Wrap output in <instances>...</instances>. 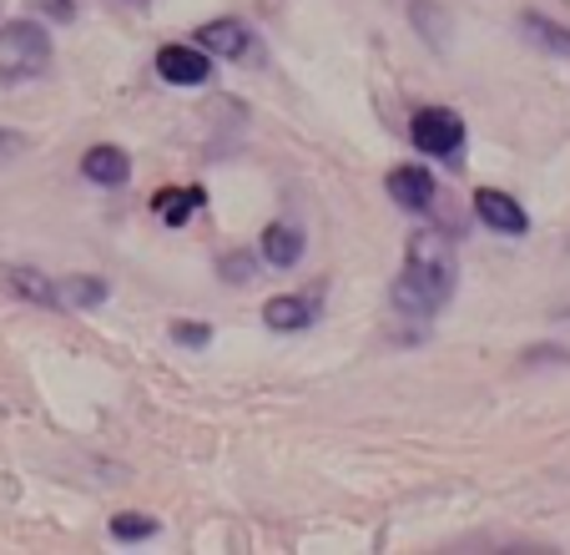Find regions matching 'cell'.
I'll list each match as a JSON object with an SVG mask.
<instances>
[{
  "mask_svg": "<svg viewBox=\"0 0 570 555\" xmlns=\"http://www.w3.org/2000/svg\"><path fill=\"white\" fill-rule=\"evenodd\" d=\"M474 213H480V223L490 233H505V237H520L530 227V213L510 193H500V187H480L474 193Z\"/></svg>",
  "mask_w": 570,
  "mask_h": 555,
  "instance_id": "5b68a950",
  "label": "cell"
},
{
  "mask_svg": "<svg viewBox=\"0 0 570 555\" xmlns=\"http://www.w3.org/2000/svg\"><path fill=\"white\" fill-rule=\"evenodd\" d=\"M197 46H203L207 56H223V61H237V56H248L253 31H248L243 21H233V16H223V21H207L203 31H197Z\"/></svg>",
  "mask_w": 570,
  "mask_h": 555,
  "instance_id": "52a82bcc",
  "label": "cell"
},
{
  "mask_svg": "<svg viewBox=\"0 0 570 555\" xmlns=\"http://www.w3.org/2000/svg\"><path fill=\"white\" fill-rule=\"evenodd\" d=\"M520 31H525V41H535L540 51L550 56H570V31L560 21H550V16H520Z\"/></svg>",
  "mask_w": 570,
  "mask_h": 555,
  "instance_id": "8fae6325",
  "label": "cell"
},
{
  "mask_svg": "<svg viewBox=\"0 0 570 555\" xmlns=\"http://www.w3.org/2000/svg\"><path fill=\"white\" fill-rule=\"evenodd\" d=\"M410 137L424 157H440V162L464 157V121H460V111H450V107H424L420 117H414Z\"/></svg>",
  "mask_w": 570,
  "mask_h": 555,
  "instance_id": "3957f363",
  "label": "cell"
},
{
  "mask_svg": "<svg viewBox=\"0 0 570 555\" xmlns=\"http://www.w3.org/2000/svg\"><path fill=\"white\" fill-rule=\"evenodd\" d=\"M16 147H21V137H11V132H0V162L11 157V152H16Z\"/></svg>",
  "mask_w": 570,
  "mask_h": 555,
  "instance_id": "d6986e66",
  "label": "cell"
},
{
  "mask_svg": "<svg viewBox=\"0 0 570 555\" xmlns=\"http://www.w3.org/2000/svg\"><path fill=\"white\" fill-rule=\"evenodd\" d=\"M157 76L173 86H203V81H213V56L203 46H161Z\"/></svg>",
  "mask_w": 570,
  "mask_h": 555,
  "instance_id": "277c9868",
  "label": "cell"
},
{
  "mask_svg": "<svg viewBox=\"0 0 570 555\" xmlns=\"http://www.w3.org/2000/svg\"><path fill=\"white\" fill-rule=\"evenodd\" d=\"M263 257H268L273 267H293L303 257V233L293 223H273L268 233H263Z\"/></svg>",
  "mask_w": 570,
  "mask_h": 555,
  "instance_id": "30bf717a",
  "label": "cell"
},
{
  "mask_svg": "<svg viewBox=\"0 0 570 555\" xmlns=\"http://www.w3.org/2000/svg\"><path fill=\"white\" fill-rule=\"evenodd\" d=\"M6 283H11L16 293H26L31 303H41V309H56L61 313V299H56V283L41 273H31V267H6Z\"/></svg>",
  "mask_w": 570,
  "mask_h": 555,
  "instance_id": "4fadbf2b",
  "label": "cell"
},
{
  "mask_svg": "<svg viewBox=\"0 0 570 555\" xmlns=\"http://www.w3.org/2000/svg\"><path fill=\"white\" fill-rule=\"evenodd\" d=\"M173 339L187 343V349H207V343H213V329H207V323H177Z\"/></svg>",
  "mask_w": 570,
  "mask_h": 555,
  "instance_id": "e0dca14e",
  "label": "cell"
},
{
  "mask_svg": "<svg viewBox=\"0 0 570 555\" xmlns=\"http://www.w3.org/2000/svg\"><path fill=\"white\" fill-rule=\"evenodd\" d=\"M203 203H207L203 187H167V193H157V203H151V207H157V213L177 227V223H187V217H193Z\"/></svg>",
  "mask_w": 570,
  "mask_h": 555,
  "instance_id": "7c38bea8",
  "label": "cell"
},
{
  "mask_svg": "<svg viewBox=\"0 0 570 555\" xmlns=\"http://www.w3.org/2000/svg\"><path fill=\"white\" fill-rule=\"evenodd\" d=\"M41 11H51L56 21H66V16H71V0H41Z\"/></svg>",
  "mask_w": 570,
  "mask_h": 555,
  "instance_id": "ac0fdd59",
  "label": "cell"
},
{
  "mask_svg": "<svg viewBox=\"0 0 570 555\" xmlns=\"http://www.w3.org/2000/svg\"><path fill=\"white\" fill-rule=\"evenodd\" d=\"M111 535H117V541H147V535H157V520H151V515H117Z\"/></svg>",
  "mask_w": 570,
  "mask_h": 555,
  "instance_id": "2e32d148",
  "label": "cell"
},
{
  "mask_svg": "<svg viewBox=\"0 0 570 555\" xmlns=\"http://www.w3.org/2000/svg\"><path fill=\"white\" fill-rule=\"evenodd\" d=\"M318 319V299H303V293H288V299H268L263 303V323L273 333H298Z\"/></svg>",
  "mask_w": 570,
  "mask_h": 555,
  "instance_id": "ba28073f",
  "label": "cell"
},
{
  "mask_svg": "<svg viewBox=\"0 0 570 555\" xmlns=\"http://www.w3.org/2000/svg\"><path fill=\"white\" fill-rule=\"evenodd\" d=\"M56 299H61V313L91 309V303L107 299V283H97V278H66V283H56Z\"/></svg>",
  "mask_w": 570,
  "mask_h": 555,
  "instance_id": "5bb4252c",
  "label": "cell"
},
{
  "mask_svg": "<svg viewBox=\"0 0 570 555\" xmlns=\"http://www.w3.org/2000/svg\"><path fill=\"white\" fill-rule=\"evenodd\" d=\"M454 283H460V263H454V247L444 233H414L404 247V273L394 283V309L399 313H440L454 299Z\"/></svg>",
  "mask_w": 570,
  "mask_h": 555,
  "instance_id": "6da1fadb",
  "label": "cell"
},
{
  "mask_svg": "<svg viewBox=\"0 0 570 555\" xmlns=\"http://www.w3.org/2000/svg\"><path fill=\"white\" fill-rule=\"evenodd\" d=\"M217 273H223V283H253L258 278V257L253 253H223V263H217Z\"/></svg>",
  "mask_w": 570,
  "mask_h": 555,
  "instance_id": "9a60e30c",
  "label": "cell"
},
{
  "mask_svg": "<svg viewBox=\"0 0 570 555\" xmlns=\"http://www.w3.org/2000/svg\"><path fill=\"white\" fill-rule=\"evenodd\" d=\"M81 172H87L91 182H101V187H121V182L131 177V162L121 147H91L87 157H81Z\"/></svg>",
  "mask_w": 570,
  "mask_h": 555,
  "instance_id": "9c48e42d",
  "label": "cell"
},
{
  "mask_svg": "<svg viewBox=\"0 0 570 555\" xmlns=\"http://www.w3.org/2000/svg\"><path fill=\"white\" fill-rule=\"evenodd\" d=\"M51 61V36L36 21H6L0 26V81H31Z\"/></svg>",
  "mask_w": 570,
  "mask_h": 555,
  "instance_id": "7a4b0ae2",
  "label": "cell"
},
{
  "mask_svg": "<svg viewBox=\"0 0 570 555\" xmlns=\"http://www.w3.org/2000/svg\"><path fill=\"white\" fill-rule=\"evenodd\" d=\"M384 187H389V197H394L404 213H430V207H434V193H440V182H434L424 167H410V162L389 172Z\"/></svg>",
  "mask_w": 570,
  "mask_h": 555,
  "instance_id": "8992f818",
  "label": "cell"
}]
</instances>
